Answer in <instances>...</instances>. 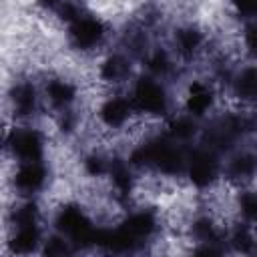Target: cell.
I'll return each mask as SVG.
<instances>
[{"label": "cell", "mask_w": 257, "mask_h": 257, "mask_svg": "<svg viewBox=\"0 0 257 257\" xmlns=\"http://www.w3.org/2000/svg\"><path fill=\"white\" fill-rule=\"evenodd\" d=\"M108 169H110V161L106 157H102L100 153H90L82 161V171L90 179H98V177L108 175Z\"/></svg>", "instance_id": "ffe728a7"}, {"label": "cell", "mask_w": 257, "mask_h": 257, "mask_svg": "<svg viewBox=\"0 0 257 257\" xmlns=\"http://www.w3.org/2000/svg\"><path fill=\"white\" fill-rule=\"evenodd\" d=\"M48 181V169L42 161H26L14 171L12 185L22 195H32L44 189Z\"/></svg>", "instance_id": "ba28073f"}, {"label": "cell", "mask_w": 257, "mask_h": 257, "mask_svg": "<svg viewBox=\"0 0 257 257\" xmlns=\"http://www.w3.org/2000/svg\"><path fill=\"white\" fill-rule=\"evenodd\" d=\"M106 38V26L98 16L80 14L72 24H68V42L78 52H90L98 48Z\"/></svg>", "instance_id": "3957f363"}, {"label": "cell", "mask_w": 257, "mask_h": 257, "mask_svg": "<svg viewBox=\"0 0 257 257\" xmlns=\"http://www.w3.org/2000/svg\"><path fill=\"white\" fill-rule=\"evenodd\" d=\"M96 112H98V122L104 128L118 131L131 120L133 112H137V110H135V104L131 98L120 96V94H112L100 102Z\"/></svg>", "instance_id": "8992f818"}, {"label": "cell", "mask_w": 257, "mask_h": 257, "mask_svg": "<svg viewBox=\"0 0 257 257\" xmlns=\"http://www.w3.org/2000/svg\"><path fill=\"white\" fill-rule=\"evenodd\" d=\"M243 46L249 54L257 56V22H251L243 32Z\"/></svg>", "instance_id": "484cf974"}, {"label": "cell", "mask_w": 257, "mask_h": 257, "mask_svg": "<svg viewBox=\"0 0 257 257\" xmlns=\"http://www.w3.org/2000/svg\"><path fill=\"white\" fill-rule=\"evenodd\" d=\"M128 74H131V62L120 52H110L98 64V80H102L106 84L122 82Z\"/></svg>", "instance_id": "5bb4252c"}, {"label": "cell", "mask_w": 257, "mask_h": 257, "mask_svg": "<svg viewBox=\"0 0 257 257\" xmlns=\"http://www.w3.org/2000/svg\"><path fill=\"white\" fill-rule=\"evenodd\" d=\"M10 102L14 116L18 118H30L38 110V92L36 86L30 80H20L14 82L10 88Z\"/></svg>", "instance_id": "9c48e42d"}, {"label": "cell", "mask_w": 257, "mask_h": 257, "mask_svg": "<svg viewBox=\"0 0 257 257\" xmlns=\"http://www.w3.org/2000/svg\"><path fill=\"white\" fill-rule=\"evenodd\" d=\"M233 10L245 18H257V0H231Z\"/></svg>", "instance_id": "d4e9b609"}, {"label": "cell", "mask_w": 257, "mask_h": 257, "mask_svg": "<svg viewBox=\"0 0 257 257\" xmlns=\"http://www.w3.org/2000/svg\"><path fill=\"white\" fill-rule=\"evenodd\" d=\"M145 64H147V70L151 72V76H157V78H163V76L171 74L173 68H175V64H173V60H171V56L165 48L147 50Z\"/></svg>", "instance_id": "ac0fdd59"}, {"label": "cell", "mask_w": 257, "mask_h": 257, "mask_svg": "<svg viewBox=\"0 0 257 257\" xmlns=\"http://www.w3.org/2000/svg\"><path fill=\"white\" fill-rule=\"evenodd\" d=\"M215 100H217L215 88L209 82L195 78L189 82V86L185 90V100H183L185 112L193 118H201V116L209 114V110H213Z\"/></svg>", "instance_id": "52a82bcc"}, {"label": "cell", "mask_w": 257, "mask_h": 257, "mask_svg": "<svg viewBox=\"0 0 257 257\" xmlns=\"http://www.w3.org/2000/svg\"><path fill=\"white\" fill-rule=\"evenodd\" d=\"M128 165L131 163H124L120 159L110 161L108 177H110V187H112L116 199H128L135 191V177H133V171Z\"/></svg>", "instance_id": "9a60e30c"}, {"label": "cell", "mask_w": 257, "mask_h": 257, "mask_svg": "<svg viewBox=\"0 0 257 257\" xmlns=\"http://www.w3.org/2000/svg\"><path fill=\"white\" fill-rule=\"evenodd\" d=\"M54 227L64 235L74 249H86L94 245L96 227L92 225L86 211L76 203H64L54 213Z\"/></svg>", "instance_id": "6da1fadb"}, {"label": "cell", "mask_w": 257, "mask_h": 257, "mask_svg": "<svg viewBox=\"0 0 257 257\" xmlns=\"http://www.w3.org/2000/svg\"><path fill=\"white\" fill-rule=\"evenodd\" d=\"M203 46H205V34L193 24H185L177 28L173 34V48L185 60H193L203 50Z\"/></svg>", "instance_id": "8fae6325"}, {"label": "cell", "mask_w": 257, "mask_h": 257, "mask_svg": "<svg viewBox=\"0 0 257 257\" xmlns=\"http://www.w3.org/2000/svg\"><path fill=\"white\" fill-rule=\"evenodd\" d=\"M38 217H40V209L36 203L32 201H26L18 207H14L12 211V225L18 227V225H30V223H38Z\"/></svg>", "instance_id": "44dd1931"}, {"label": "cell", "mask_w": 257, "mask_h": 257, "mask_svg": "<svg viewBox=\"0 0 257 257\" xmlns=\"http://www.w3.org/2000/svg\"><path fill=\"white\" fill-rule=\"evenodd\" d=\"M131 100L137 112L149 116H161L169 110V94L165 86L157 82L153 76H141L135 80Z\"/></svg>", "instance_id": "7a4b0ae2"}, {"label": "cell", "mask_w": 257, "mask_h": 257, "mask_svg": "<svg viewBox=\"0 0 257 257\" xmlns=\"http://www.w3.org/2000/svg\"><path fill=\"white\" fill-rule=\"evenodd\" d=\"M185 173H187L189 181L193 183V187H197V189L213 187V183L219 179V173H221L219 155L207 147L191 151L187 157Z\"/></svg>", "instance_id": "277c9868"}, {"label": "cell", "mask_w": 257, "mask_h": 257, "mask_svg": "<svg viewBox=\"0 0 257 257\" xmlns=\"http://www.w3.org/2000/svg\"><path fill=\"white\" fill-rule=\"evenodd\" d=\"M44 98L56 110H68L76 100V84L64 76H52L44 84Z\"/></svg>", "instance_id": "30bf717a"}, {"label": "cell", "mask_w": 257, "mask_h": 257, "mask_svg": "<svg viewBox=\"0 0 257 257\" xmlns=\"http://www.w3.org/2000/svg\"><path fill=\"white\" fill-rule=\"evenodd\" d=\"M38 243H40V227H38V223L14 227V233L10 237L12 253H32L38 247Z\"/></svg>", "instance_id": "e0dca14e"}, {"label": "cell", "mask_w": 257, "mask_h": 257, "mask_svg": "<svg viewBox=\"0 0 257 257\" xmlns=\"http://www.w3.org/2000/svg\"><path fill=\"white\" fill-rule=\"evenodd\" d=\"M229 243H231V247L233 249H237V251H249L251 247H253V235H251V229L247 227V225H235L233 227V231H231V235H229Z\"/></svg>", "instance_id": "7402d4cb"}, {"label": "cell", "mask_w": 257, "mask_h": 257, "mask_svg": "<svg viewBox=\"0 0 257 257\" xmlns=\"http://www.w3.org/2000/svg\"><path fill=\"white\" fill-rule=\"evenodd\" d=\"M195 135H197V124H195V118L189 114L173 116L167 124V137H171L177 143H187Z\"/></svg>", "instance_id": "d6986e66"}, {"label": "cell", "mask_w": 257, "mask_h": 257, "mask_svg": "<svg viewBox=\"0 0 257 257\" xmlns=\"http://www.w3.org/2000/svg\"><path fill=\"white\" fill-rule=\"evenodd\" d=\"M70 249H72V245H70L68 239H64V235H62V237H52V239H48L46 245H44V255L56 257V255L70 253Z\"/></svg>", "instance_id": "cb8c5ba5"}, {"label": "cell", "mask_w": 257, "mask_h": 257, "mask_svg": "<svg viewBox=\"0 0 257 257\" xmlns=\"http://www.w3.org/2000/svg\"><path fill=\"white\" fill-rule=\"evenodd\" d=\"M36 4L46 10V12H52V10H58V6L62 4V0H36Z\"/></svg>", "instance_id": "4316f807"}, {"label": "cell", "mask_w": 257, "mask_h": 257, "mask_svg": "<svg viewBox=\"0 0 257 257\" xmlns=\"http://www.w3.org/2000/svg\"><path fill=\"white\" fill-rule=\"evenodd\" d=\"M237 209L245 221H257V193H253V191L239 193Z\"/></svg>", "instance_id": "603a6c76"}, {"label": "cell", "mask_w": 257, "mask_h": 257, "mask_svg": "<svg viewBox=\"0 0 257 257\" xmlns=\"http://www.w3.org/2000/svg\"><path fill=\"white\" fill-rule=\"evenodd\" d=\"M231 90L241 102L257 100V66H245L231 78Z\"/></svg>", "instance_id": "2e32d148"}, {"label": "cell", "mask_w": 257, "mask_h": 257, "mask_svg": "<svg viewBox=\"0 0 257 257\" xmlns=\"http://www.w3.org/2000/svg\"><path fill=\"white\" fill-rule=\"evenodd\" d=\"M6 149L20 163L40 161L44 155V135L38 128H12L6 135Z\"/></svg>", "instance_id": "5b68a950"}, {"label": "cell", "mask_w": 257, "mask_h": 257, "mask_svg": "<svg viewBox=\"0 0 257 257\" xmlns=\"http://www.w3.org/2000/svg\"><path fill=\"white\" fill-rule=\"evenodd\" d=\"M120 225L141 243L155 235V231L159 229V217L153 209H139L133 211Z\"/></svg>", "instance_id": "7c38bea8"}, {"label": "cell", "mask_w": 257, "mask_h": 257, "mask_svg": "<svg viewBox=\"0 0 257 257\" xmlns=\"http://www.w3.org/2000/svg\"><path fill=\"white\" fill-rule=\"evenodd\" d=\"M227 179L233 183H245L257 177V155L251 151H239L235 153L227 163Z\"/></svg>", "instance_id": "4fadbf2b"}]
</instances>
